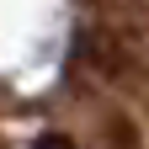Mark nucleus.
<instances>
[{"instance_id": "f257e3e1", "label": "nucleus", "mask_w": 149, "mask_h": 149, "mask_svg": "<svg viewBox=\"0 0 149 149\" xmlns=\"http://www.w3.org/2000/svg\"><path fill=\"white\" fill-rule=\"evenodd\" d=\"M74 53H80L85 69H96L101 80H112V85H139L144 80L139 53L128 48L117 32H107V27H80V32H74Z\"/></svg>"}, {"instance_id": "f03ea898", "label": "nucleus", "mask_w": 149, "mask_h": 149, "mask_svg": "<svg viewBox=\"0 0 149 149\" xmlns=\"http://www.w3.org/2000/svg\"><path fill=\"white\" fill-rule=\"evenodd\" d=\"M128 48H149V0H91Z\"/></svg>"}, {"instance_id": "7ed1b4c3", "label": "nucleus", "mask_w": 149, "mask_h": 149, "mask_svg": "<svg viewBox=\"0 0 149 149\" xmlns=\"http://www.w3.org/2000/svg\"><path fill=\"white\" fill-rule=\"evenodd\" d=\"M107 133H112V149H144L128 117H112V123H107Z\"/></svg>"}, {"instance_id": "20e7f679", "label": "nucleus", "mask_w": 149, "mask_h": 149, "mask_svg": "<svg viewBox=\"0 0 149 149\" xmlns=\"http://www.w3.org/2000/svg\"><path fill=\"white\" fill-rule=\"evenodd\" d=\"M32 149H74V139H64V133H43Z\"/></svg>"}]
</instances>
